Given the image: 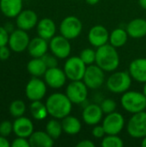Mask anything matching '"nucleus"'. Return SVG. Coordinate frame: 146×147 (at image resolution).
<instances>
[{
    "mask_svg": "<svg viewBox=\"0 0 146 147\" xmlns=\"http://www.w3.org/2000/svg\"><path fill=\"white\" fill-rule=\"evenodd\" d=\"M83 81L90 90L99 89L106 81L105 71L96 64L87 65Z\"/></svg>",
    "mask_w": 146,
    "mask_h": 147,
    "instance_id": "obj_9",
    "label": "nucleus"
},
{
    "mask_svg": "<svg viewBox=\"0 0 146 147\" xmlns=\"http://www.w3.org/2000/svg\"><path fill=\"white\" fill-rule=\"evenodd\" d=\"M43 77L46 85L54 90L62 88L65 84L67 80L65 71L58 66L47 68Z\"/></svg>",
    "mask_w": 146,
    "mask_h": 147,
    "instance_id": "obj_14",
    "label": "nucleus"
},
{
    "mask_svg": "<svg viewBox=\"0 0 146 147\" xmlns=\"http://www.w3.org/2000/svg\"><path fill=\"white\" fill-rule=\"evenodd\" d=\"M61 124L63 131L65 134L73 136L77 135L82 130V122L81 121L73 115H67L61 120Z\"/></svg>",
    "mask_w": 146,
    "mask_h": 147,
    "instance_id": "obj_25",
    "label": "nucleus"
},
{
    "mask_svg": "<svg viewBox=\"0 0 146 147\" xmlns=\"http://www.w3.org/2000/svg\"><path fill=\"white\" fill-rule=\"evenodd\" d=\"M22 0H0V10L9 18H15L22 10Z\"/></svg>",
    "mask_w": 146,
    "mask_h": 147,
    "instance_id": "obj_22",
    "label": "nucleus"
},
{
    "mask_svg": "<svg viewBox=\"0 0 146 147\" xmlns=\"http://www.w3.org/2000/svg\"><path fill=\"white\" fill-rule=\"evenodd\" d=\"M36 30L38 36L46 40H50L53 36L56 35L57 26L53 20L46 17L38 22L36 25Z\"/></svg>",
    "mask_w": 146,
    "mask_h": 147,
    "instance_id": "obj_20",
    "label": "nucleus"
},
{
    "mask_svg": "<svg viewBox=\"0 0 146 147\" xmlns=\"http://www.w3.org/2000/svg\"><path fill=\"white\" fill-rule=\"evenodd\" d=\"M106 134H119L124 129L126 121L124 116L116 111L106 115L102 120V124Z\"/></svg>",
    "mask_w": 146,
    "mask_h": 147,
    "instance_id": "obj_12",
    "label": "nucleus"
},
{
    "mask_svg": "<svg viewBox=\"0 0 146 147\" xmlns=\"http://www.w3.org/2000/svg\"><path fill=\"white\" fill-rule=\"evenodd\" d=\"M31 147H52L54 140L46 131H34L28 138Z\"/></svg>",
    "mask_w": 146,
    "mask_h": 147,
    "instance_id": "obj_24",
    "label": "nucleus"
},
{
    "mask_svg": "<svg viewBox=\"0 0 146 147\" xmlns=\"http://www.w3.org/2000/svg\"><path fill=\"white\" fill-rule=\"evenodd\" d=\"M100 106H101L104 115H108V114L113 113L116 110L117 103L114 100H113L111 98H106L101 102Z\"/></svg>",
    "mask_w": 146,
    "mask_h": 147,
    "instance_id": "obj_33",
    "label": "nucleus"
},
{
    "mask_svg": "<svg viewBox=\"0 0 146 147\" xmlns=\"http://www.w3.org/2000/svg\"><path fill=\"white\" fill-rule=\"evenodd\" d=\"M89 90L83 80L70 81L65 88V94L73 104H82L88 98Z\"/></svg>",
    "mask_w": 146,
    "mask_h": 147,
    "instance_id": "obj_8",
    "label": "nucleus"
},
{
    "mask_svg": "<svg viewBox=\"0 0 146 147\" xmlns=\"http://www.w3.org/2000/svg\"><path fill=\"white\" fill-rule=\"evenodd\" d=\"M139 3L142 9H146V0H139Z\"/></svg>",
    "mask_w": 146,
    "mask_h": 147,
    "instance_id": "obj_44",
    "label": "nucleus"
},
{
    "mask_svg": "<svg viewBox=\"0 0 146 147\" xmlns=\"http://www.w3.org/2000/svg\"><path fill=\"white\" fill-rule=\"evenodd\" d=\"M42 59L44 60L46 65L47 66V68H52V67H56L58 66L59 64V59L53 55L52 53H46L43 57Z\"/></svg>",
    "mask_w": 146,
    "mask_h": 147,
    "instance_id": "obj_34",
    "label": "nucleus"
},
{
    "mask_svg": "<svg viewBox=\"0 0 146 147\" xmlns=\"http://www.w3.org/2000/svg\"><path fill=\"white\" fill-rule=\"evenodd\" d=\"M77 147H95L96 145L95 143L92 141V140H80L77 145Z\"/></svg>",
    "mask_w": 146,
    "mask_h": 147,
    "instance_id": "obj_40",
    "label": "nucleus"
},
{
    "mask_svg": "<svg viewBox=\"0 0 146 147\" xmlns=\"http://www.w3.org/2000/svg\"><path fill=\"white\" fill-rule=\"evenodd\" d=\"M79 57L87 65L95 64L96 58V50H94L90 47L84 48L81 51Z\"/></svg>",
    "mask_w": 146,
    "mask_h": 147,
    "instance_id": "obj_32",
    "label": "nucleus"
},
{
    "mask_svg": "<svg viewBox=\"0 0 146 147\" xmlns=\"http://www.w3.org/2000/svg\"><path fill=\"white\" fill-rule=\"evenodd\" d=\"M29 110L32 117L36 121H43L49 115L46 103H43L41 100L32 102L29 105Z\"/></svg>",
    "mask_w": 146,
    "mask_h": 147,
    "instance_id": "obj_28",
    "label": "nucleus"
},
{
    "mask_svg": "<svg viewBox=\"0 0 146 147\" xmlns=\"http://www.w3.org/2000/svg\"><path fill=\"white\" fill-rule=\"evenodd\" d=\"M129 37L133 39H141L146 36V20L144 18H135L130 21L126 26Z\"/></svg>",
    "mask_w": 146,
    "mask_h": 147,
    "instance_id": "obj_23",
    "label": "nucleus"
},
{
    "mask_svg": "<svg viewBox=\"0 0 146 147\" xmlns=\"http://www.w3.org/2000/svg\"><path fill=\"white\" fill-rule=\"evenodd\" d=\"M45 131L54 140H56L64 133L62 124H61V121H59L58 119H55V118H52V119L49 120L46 124V130Z\"/></svg>",
    "mask_w": 146,
    "mask_h": 147,
    "instance_id": "obj_29",
    "label": "nucleus"
},
{
    "mask_svg": "<svg viewBox=\"0 0 146 147\" xmlns=\"http://www.w3.org/2000/svg\"><path fill=\"white\" fill-rule=\"evenodd\" d=\"M133 80L144 84L146 82V58H138L133 59L128 68Z\"/></svg>",
    "mask_w": 146,
    "mask_h": 147,
    "instance_id": "obj_19",
    "label": "nucleus"
},
{
    "mask_svg": "<svg viewBox=\"0 0 146 147\" xmlns=\"http://www.w3.org/2000/svg\"><path fill=\"white\" fill-rule=\"evenodd\" d=\"M100 0H85V2L89 5H96L99 3Z\"/></svg>",
    "mask_w": 146,
    "mask_h": 147,
    "instance_id": "obj_43",
    "label": "nucleus"
},
{
    "mask_svg": "<svg viewBox=\"0 0 146 147\" xmlns=\"http://www.w3.org/2000/svg\"><path fill=\"white\" fill-rule=\"evenodd\" d=\"M120 105L124 110L132 115L144 111L146 109V96L143 92L127 90L121 96Z\"/></svg>",
    "mask_w": 146,
    "mask_h": 147,
    "instance_id": "obj_3",
    "label": "nucleus"
},
{
    "mask_svg": "<svg viewBox=\"0 0 146 147\" xmlns=\"http://www.w3.org/2000/svg\"><path fill=\"white\" fill-rule=\"evenodd\" d=\"M142 92L145 94V96H146V82L144 83V85H143V90H142Z\"/></svg>",
    "mask_w": 146,
    "mask_h": 147,
    "instance_id": "obj_46",
    "label": "nucleus"
},
{
    "mask_svg": "<svg viewBox=\"0 0 146 147\" xmlns=\"http://www.w3.org/2000/svg\"><path fill=\"white\" fill-rule=\"evenodd\" d=\"M9 33L5 29L4 27L0 26V47L7 46L9 43Z\"/></svg>",
    "mask_w": 146,
    "mask_h": 147,
    "instance_id": "obj_38",
    "label": "nucleus"
},
{
    "mask_svg": "<svg viewBox=\"0 0 146 147\" xmlns=\"http://www.w3.org/2000/svg\"><path fill=\"white\" fill-rule=\"evenodd\" d=\"M126 132L132 138L143 139L146 136L145 110L133 114L126 124Z\"/></svg>",
    "mask_w": 146,
    "mask_h": 147,
    "instance_id": "obj_6",
    "label": "nucleus"
},
{
    "mask_svg": "<svg viewBox=\"0 0 146 147\" xmlns=\"http://www.w3.org/2000/svg\"><path fill=\"white\" fill-rule=\"evenodd\" d=\"M34 131V123L28 117L23 115L17 117L13 122V133L16 137H23L28 139Z\"/></svg>",
    "mask_w": 146,
    "mask_h": 147,
    "instance_id": "obj_18",
    "label": "nucleus"
},
{
    "mask_svg": "<svg viewBox=\"0 0 146 147\" xmlns=\"http://www.w3.org/2000/svg\"><path fill=\"white\" fill-rule=\"evenodd\" d=\"M104 113L99 104L90 103L84 107L82 112V119L83 122L89 126L99 124L103 120Z\"/></svg>",
    "mask_w": 146,
    "mask_h": 147,
    "instance_id": "obj_16",
    "label": "nucleus"
},
{
    "mask_svg": "<svg viewBox=\"0 0 146 147\" xmlns=\"http://www.w3.org/2000/svg\"><path fill=\"white\" fill-rule=\"evenodd\" d=\"M3 27L5 28V29H6L9 34H10V33H12V32L15 30V28H14L13 24H12V23H10V22H7Z\"/></svg>",
    "mask_w": 146,
    "mask_h": 147,
    "instance_id": "obj_42",
    "label": "nucleus"
},
{
    "mask_svg": "<svg viewBox=\"0 0 146 147\" xmlns=\"http://www.w3.org/2000/svg\"><path fill=\"white\" fill-rule=\"evenodd\" d=\"M27 70L32 77L40 78L46 73L47 66L42 58H33L27 64Z\"/></svg>",
    "mask_w": 146,
    "mask_h": 147,
    "instance_id": "obj_26",
    "label": "nucleus"
},
{
    "mask_svg": "<svg viewBox=\"0 0 146 147\" xmlns=\"http://www.w3.org/2000/svg\"><path fill=\"white\" fill-rule=\"evenodd\" d=\"M101 146L102 147H122L124 141L119 134H106L102 139Z\"/></svg>",
    "mask_w": 146,
    "mask_h": 147,
    "instance_id": "obj_30",
    "label": "nucleus"
},
{
    "mask_svg": "<svg viewBox=\"0 0 146 147\" xmlns=\"http://www.w3.org/2000/svg\"><path fill=\"white\" fill-rule=\"evenodd\" d=\"M13 132V123L9 121H3L0 123V135L8 137Z\"/></svg>",
    "mask_w": 146,
    "mask_h": 147,
    "instance_id": "obj_35",
    "label": "nucleus"
},
{
    "mask_svg": "<svg viewBox=\"0 0 146 147\" xmlns=\"http://www.w3.org/2000/svg\"><path fill=\"white\" fill-rule=\"evenodd\" d=\"M87 65L81 59L79 56L68 57L65 62L63 70L70 81L83 80Z\"/></svg>",
    "mask_w": 146,
    "mask_h": 147,
    "instance_id": "obj_5",
    "label": "nucleus"
},
{
    "mask_svg": "<svg viewBox=\"0 0 146 147\" xmlns=\"http://www.w3.org/2000/svg\"><path fill=\"white\" fill-rule=\"evenodd\" d=\"M12 147H31L28 139L23 137H16L11 143Z\"/></svg>",
    "mask_w": 146,
    "mask_h": 147,
    "instance_id": "obj_37",
    "label": "nucleus"
},
{
    "mask_svg": "<svg viewBox=\"0 0 146 147\" xmlns=\"http://www.w3.org/2000/svg\"><path fill=\"white\" fill-rule=\"evenodd\" d=\"M46 106L48 115L52 118L62 120L65 116L71 115L73 103L71 102L65 93L55 92L51 94L46 98Z\"/></svg>",
    "mask_w": 146,
    "mask_h": 147,
    "instance_id": "obj_1",
    "label": "nucleus"
},
{
    "mask_svg": "<svg viewBox=\"0 0 146 147\" xmlns=\"http://www.w3.org/2000/svg\"><path fill=\"white\" fill-rule=\"evenodd\" d=\"M141 146L142 147H146V136L144 137L141 140Z\"/></svg>",
    "mask_w": 146,
    "mask_h": 147,
    "instance_id": "obj_45",
    "label": "nucleus"
},
{
    "mask_svg": "<svg viewBox=\"0 0 146 147\" xmlns=\"http://www.w3.org/2000/svg\"><path fill=\"white\" fill-rule=\"evenodd\" d=\"M48 40L38 36L30 40L28 47V52L32 58H42L49 49Z\"/></svg>",
    "mask_w": 146,
    "mask_h": 147,
    "instance_id": "obj_21",
    "label": "nucleus"
},
{
    "mask_svg": "<svg viewBox=\"0 0 146 147\" xmlns=\"http://www.w3.org/2000/svg\"><path fill=\"white\" fill-rule=\"evenodd\" d=\"M92 135L95 139H102L106 135V132L102 125H95L92 129Z\"/></svg>",
    "mask_w": 146,
    "mask_h": 147,
    "instance_id": "obj_36",
    "label": "nucleus"
},
{
    "mask_svg": "<svg viewBox=\"0 0 146 147\" xmlns=\"http://www.w3.org/2000/svg\"><path fill=\"white\" fill-rule=\"evenodd\" d=\"M38 22V16L32 9H22L15 17L17 28L25 31H29L36 27Z\"/></svg>",
    "mask_w": 146,
    "mask_h": 147,
    "instance_id": "obj_17",
    "label": "nucleus"
},
{
    "mask_svg": "<svg viewBox=\"0 0 146 147\" xmlns=\"http://www.w3.org/2000/svg\"><path fill=\"white\" fill-rule=\"evenodd\" d=\"M6 138L7 137L0 135V147H9L10 146L9 140Z\"/></svg>",
    "mask_w": 146,
    "mask_h": 147,
    "instance_id": "obj_41",
    "label": "nucleus"
},
{
    "mask_svg": "<svg viewBox=\"0 0 146 147\" xmlns=\"http://www.w3.org/2000/svg\"><path fill=\"white\" fill-rule=\"evenodd\" d=\"M30 42V38L27 31L21 28L15 29L9 34V39L8 46L14 53H22L28 49V44Z\"/></svg>",
    "mask_w": 146,
    "mask_h": 147,
    "instance_id": "obj_13",
    "label": "nucleus"
},
{
    "mask_svg": "<svg viewBox=\"0 0 146 147\" xmlns=\"http://www.w3.org/2000/svg\"><path fill=\"white\" fill-rule=\"evenodd\" d=\"M120 59L117 48L111 44L107 43L96 48V63L105 72H113L120 65Z\"/></svg>",
    "mask_w": 146,
    "mask_h": 147,
    "instance_id": "obj_2",
    "label": "nucleus"
},
{
    "mask_svg": "<svg viewBox=\"0 0 146 147\" xmlns=\"http://www.w3.org/2000/svg\"><path fill=\"white\" fill-rule=\"evenodd\" d=\"M47 90V85L45 80H42L40 78L33 77L25 87V95L27 98L31 101H40L42 100Z\"/></svg>",
    "mask_w": 146,
    "mask_h": 147,
    "instance_id": "obj_11",
    "label": "nucleus"
},
{
    "mask_svg": "<svg viewBox=\"0 0 146 147\" xmlns=\"http://www.w3.org/2000/svg\"><path fill=\"white\" fill-rule=\"evenodd\" d=\"M83 27V23L78 17L68 16L61 21L59 29L61 35L71 40L77 39L81 34Z\"/></svg>",
    "mask_w": 146,
    "mask_h": 147,
    "instance_id": "obj_7",
    "label": "nucleus"
},
{
    "mask_svg": "<svg viewBox=\"0 0 146 147\" xmlns=\"http://www.w3.org/2000/svg\"><path fill=\"white\" fill-rule=\"evenodd\" d=\"M10 51L11 49L9 48V47H0V60H7L10 56Z\"/></svg>",
    "mask_w": 146,
    "mask_h": 147,
    "instance_id": "obj_39",
    "label": "nucleus"
},
{
    "mask_svg": "<svg viewBox=\"0 0 146 147\" xmlns=\"http://www.w3.org/2000/svg\"><path fill=\"white\" fill-rule=\"evenodd\" d=\"M9 114L15 117H21L26 112V104L22 100H15L13 101L9 107Z\"/></svg>",
    "mask_w": 146,
    "mask_h": 147,
    "instance_id": "obj_31",
    "label": "nucleus"
},
{
    "mask_svg": "<svg viewBox=\"0 0 146 147\" xmlns=\"http://www.w3.org/2000/svg\"><path fill=\"white\" fill-rule=\"evenodd\" d=\"M109 32L102 25L93 26L88 33V40L91 46L98 48L109 41Z\"/></svg>",
    "mask_w": 146,
    "mask_h": 147,
    "instance_id": "obj_15",
    "label": "nucleus"
},
{
    "mask_svg": "<svg viewBox=\"0 0 146 147\" xmlns=\"http://www.w3.org/2000/svg\"><path fill=\"white\" fill-rule=\"evenodd\" d=\"M128 37L129 35L126 29L122 28H117L110 33L108 43L116 48H120L126 44Z\"/></svg>",
    "mask_w": 146,
    "mask_h": 147,
    "instance_id": "obj_27",
    "label": "nucleus"
},
{
    "mask_svg": "<svg viewBox=\"0 0 146 147\" xmlns=\"http://www.w3.org/2000/svg\"><path fill=\"white\" fill-rule=\"evenodd\" d=\"M133 78L128 71H114L106 80V86L114 94H123L129 90Z\"/></svg>",
    "mask_w": 146,
    "mask_h": 147,
    "instance_id": "obj_4",
    "label": "nucleus"
},
{
    "mask_svg": "<svg viewBox=\"0 0 146 147\" xmlns=\"http://www.w3.org/2000/svg\"><path fill=\"white\" fill-rule=\"evenodd\" d=\"M49 49L59 59H66L70 57L71 45L69 39L59 34L53 36L49 40Z\"/></svg>",
    "mask_w": 146,
    "mask_h": 147,
    "instance_id": "obj_10",
    "label": "nucleus"
}]
</instances>
